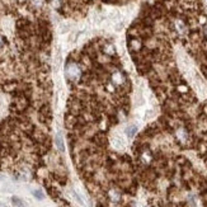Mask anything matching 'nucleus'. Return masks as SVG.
Listing matches in <instances>:
<instances>
[{"label":"nucleus","mask_w":207,"mask_h":207,"mask_svg":"<svg viewBox=\"0 0 207 207\" xmlns=\"http://www.w3.org/2000/svg\"><path fill=\"white\" fill-rule=\"evenodd\" d=\"M66 75L70 80H74L79 76V67L75 65V64H70L67 67H66Z\"/></svg>","instance_id":"f257e3e1"},{"label":"nucleus","mask_w":207,"mask_h":207,"mask_svg":"<svg viewBox=\"0 0 207 207\" xmlns=\"http://www.w3.org/2000/svg\"><path fill=\"white\" fill-rule=\"evenodd\" d=\"M55 144H56V146H57V149H59L60 153H64V151H65V145H64V140H62V137H61V134L56 135V137H55Z\"/></svg>","instance_id":"f03ea898"},{"label":"nucleus","mask_w":207,"mask_h":207,"mask_svg":"<svg viewBox=\"0 0 207 207\" xmlns=\"http://www.w3.org/2000/svg\"><path fill=\"white\" fill-rule=\"evenodd\" d=\"M136 132H137V127H136L135 125H130L128 127H126V135H127L128 139L135 137Z\"/></svg>","instance_id":"7ed1b4c3"},{"label":"nucleus","mask_w":207,"mask_h":207,"mask_svg":"<svg viewBox=\"0 0 207 207\" xmlns=\"http://www.w3.org/2000/svg\"><path fill=\"white\" fill-rule=\"evenodd\" d=\"M175 29L178 31L179 34H184L187 32V27L182 21H175Z\"/></svg>","instance_id":"20e7f679"},{"label":"nucleus","mask_w":207,"mask_h":207,"mask_svg":"<svg viewBox=\"0 0 207 207\" xmlns=\"http://www.w3.org/2000/svg\"><path fill=\"white\" fill-rule=\"evenodd\" d=\"M177 137H178L180 141H187V139H188L187 131H185L184 128H179V130H177Z\"/></svg>","instance_id":"39448f33"},{"label":"nucleus","mask_w":207,"mask_h":207,"mask_svg":"<svg viewBox=\"0 0 207 207\" xmlns=\"http://www.w3.org/2000/svg\"><path fill=\"white\" fill-rule=\"evenodd\" d=\"M12 202H13V205L17 206V207H24L23 201H22L21 198H18V197H13V198H12Z\"/></svg>","instance_id":"423d86ee"},{"label":"nucleus","mask_w":207,"mask_h":207,"mask_svg":"<svg viewBox=\"0 0 207 207\" xmlns=\"http://www.w3.org/2000/svg\"><path fill=\"white\" fill-rule=\"evenodd\" d=\"M130 47L131 48H134V50H137V48H140V42H139V40H131L130 41Z\"/></svg>","instance_id":"0eeeda50"},{"label":"nucleus","mask_w":207,"mask_h":207,"mask_svg":"<svg viewBox=\"0 0 207 207\" xmlns=\"http://www.w3.org/2000/svg\"><path fill=\"white\" fill-rule=\"evenodd\" d=\"M33 196L36 197V198H38V200H43V197H45V195L40 191V190H37V191H33Z\"/></svg>","instance_id":"6e6552de"},{"label":"nucleus","mask_w":207,"mask_h":207,"mask_svg":"<svg viewBox=\"0 0 207 207\" xmlns=\"http://www.w3.org/2000/svg\"><path fill=\"white\" fill-rule=\"evenodd\" d=\"M154 115H155V112H154V111H147V112H146V115H145V118L147 120V118H150V117H153Z\"/></svg>","instance_id":"1a4fd4ad"},{"label":"nucleus","mask_w":207,"mask_h":207,"mask_svg":"<svg viewBox=\"0 0 207 207\" xmlns=\"http://www.w3.org/2000/svg\"><path fill=\"white\" fill-rule=\"evenodd\" d=\"M122 27H123V23H122V22H120V24L117 23V24L115 26V29H116V31H121V29H122Z\"/></svg>","instance_id":"9d476101"},{"label":"nucleus","mask_w":207,"mask_h":207,"mask_svg":"<svg viewBox=\"0 0 207 207\" xmlns=\"http://www.w3.org/2000/svg\"><path fill=\"white\" fill-rule=\"evenodd\" d=\"M203 32H205V34L207 36V24H206V26L203 27Z\"/></svg>","instance_id":"9b49d317"}]
</instances>
